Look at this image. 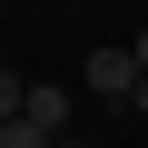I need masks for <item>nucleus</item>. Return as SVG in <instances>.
I'll list each match as a JSON object with an SVG mask.
<instances>
[{
	"label": "nucleus",
	"instance_id": "4",
	"mask_svg": "<svg viewBox=\"0 0 148 148\" xmlns=\"http://www.w3.org/2000/svg\"><path fill=\"white\" fill-rule=\"evenodd\" d=\"M20 109H30V79H20L10 59H0V119H20Z\"/></svg>",
	"mask_w": 148,
	"mask_h": 148
},
{
	"label": "nucleus",
	"instance_id": "2",
	"mask_svg": "<svg viewBox=\"0 0 148 148\" xmlns=\"http://www.w3.org/2000/svg\"><path fill=\"white\" fill-rule=\"evenodd\" d=\"M30 119L59 138V128H69V89H59V79H30Z\"/></svg>",
	"mask_w": 148,
	"mask_h": 148
},
{
	"label": "nucleus",
	"instance_id": "7",
	"mask_svg": "<svg viewBox=\"0 0 148 148\" xmlns=\"http://www.w3.org/2000/svg\"><path fill=\"white\" fill-rule=\"evenodd\" d=\"M49 148H89V138H49Z\"/></svg>",
	"mask_w": 148,
	"mask_h": 148
},
{
	"label": "nucleus",
	"instance_id": "5",
	"mask_svg": "<svg viewBox=\"0 0 148 148\" xmlns=\"http://www.w3.org/2000/svg\"><path fill=\"white\" fill-rule=\"evenodd\" d=\"M128 109H138V119H148V79H138V89H128Z\"/></svg>",
	"mask_w": 148,
	"mask_h": 148
},
{
	"label": "nucleus",
	"instance_id": "1",
	"mask_svg": "<svg viewBox=\"0 0 148 148\" xmlns=\"http://www.w3.org/2000/svg\"><path fill=\"white\" fill-rule=\"evenodd\" d=\"M79 79H89L99 99H128V89L148 79V69H138V49H119V40H109V49H89V69H79Z\"/></svg>",
	"mask_w": 148,
	"mask_h": 148
},
{
	"label": "nucleus",
	"instance_id": "6",
	"mask_svg": "<svg viewBox=\"0 0 148 148\" xmlns=\"http://www.w3.org/2000/svg\"><path fill=\"white\" fill-rule=\"evenodd\" d=\"M128 49H138V69H148V30H138V40H128Z\"/></svg>",
	"mask_w": 148,
	"mask_h": 148
},
{
	"label": "nucleus",
	"instance_id": "3",
	"mask_svg": "<svg viewBox=\"0 0 148 148\" xmlns=\"http://www.w3.org/2000/svg\"><path fill=\"white\" fill-rule=\"evenodd\" d=\"M0 148H49V128H40L30 109H20V119H0Z\"/></svg>",
	"mask_w": 148,
	"mask_h": 148
}]
</instances>
